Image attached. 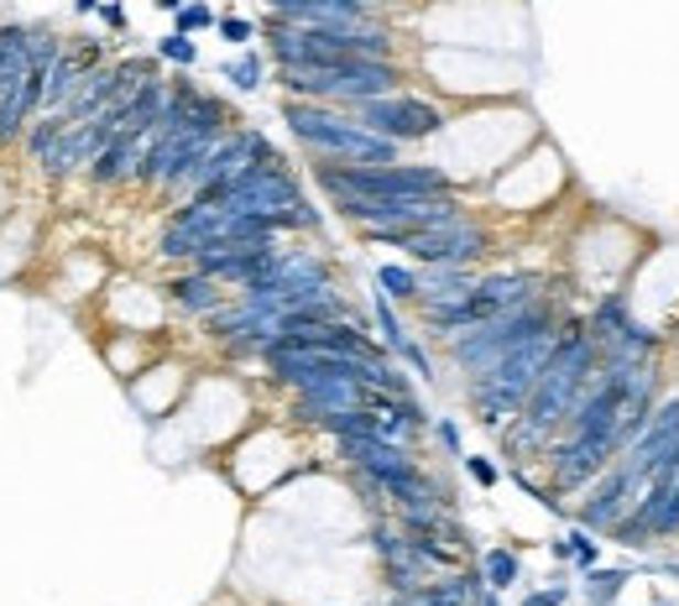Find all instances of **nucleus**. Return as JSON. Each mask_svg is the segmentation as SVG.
<instances>
[{
  "label": "nucleus",
  "mask_w": 679,
  "mask_h": 606,
  "mask_svg": "<svg viewBox=\"0 0 679 606\" xmlns=\"http://www.w3.org/2000/svg\"><path fill=\"white\" fill-rule=\"evenodd\" d=\"M314 183L324 199L335 194H360V199H434V194H460V183L434 167V162H335L309 158Z\"/></svg>",
  "instance_id": "7ed1b4c3"
},
{
  "label": "nucleus",
  "mask_w": 679,
  "mask_h": 606,
  "mask_svg": "<svg viewBox=\"0 0 679 606\" xmlns=\"http://www.w3.org/2000/svg\"><path fill=\"white\" fill-rule=\"evenodd\" d=\"M549 554H554V560H564V565H575L580 575L601 565V544H596V533H591V528H580V523L570 528V533H564L560 544H549Z\"/></svg>",
  "instance_id": "9d476101"
},
{
  "label": "nucleus",
  "mask_w": 679,
  "mask_h": 606,
  "mask_svg": "<svg viewBox=\"0 0 679 606\" xmlns=\"http://www.w3.org/2000/svg\"><path fill=\"white\" fill-rule=\"evenodd\" d=\"M434 440H440V445L450 450L455 461L465 455V450H460V424H455V419H434Z\"/></svg>",
  "instance_id": "412c9836"
},
{
  "label": "nucleus",
  "mask_w": 679,
  "mask_h": 606,
  "mask_svg": "<svg viewBox=\"0 0 679 606\" xmlns=\"http://www.w3.org/2000/svg\"><path fill=\"white\" fill-rule=\"evenodd\" d=\"M74 11H84V17H89V11H100V0H74Z\"/></svg>",
  "instance_id": "5701e85b"
},
{
  "label": "nucleus",
  "mask_w": 679,
  "mask_h": 606,
  "mask_svg": "<svg viewBox=\"0 0 679 606\" xmlns=\"http://www.w3.org/2000/svg\"><path fill=\"white\" fill-rule=\"evenodd\" d=\"M158 58L162 63H179V68H194V63H200V42L183 37V32H168V37L158 42Z\"/></svg>",
  "instance_id": "dca6fc26"
},
{
  "label": "nucleus",
  "mask_w": 679,
  "mask_h": 606,
  "mask_svg": "<svg viewBox=\"0 0 679 606\" xmlns=\"http://www.w3.org/2000/svg\"><path fill=\"white\" fill-rule=\"evenodd\" d=\"M560 324H564L560 293H539V299L518 303V309H507L497 320L460 329V335H450L444 345H450V361H455L465 377H481V371L492 361H502L513 345H522L528 335H539V329H560Z\"/></svg>",
  "instance_id": "39448f33"
},
{
  "label": "nucleus",
  "mask_w": 679,
  "mask_h": 606,
  "mask_svg": "<svg viewBox=\"0 0 679 606\" xmlns=\"http://www.w3.org/2000/svg\"><path fill=\"white\" fill-rule=\"evenodd\" d=\"M360 241L371 246H392V251H408V262L419 267H476L492 257V225H481L476 215L465 220H450V225H434V230H360Z\"/></svg>",
  "instance_id": "423d86ee"
},
{
  "label": "nucleus",
  "mask_w": 679,
  "mask_h": 606,
  "mask_svg": "<svg viewBox=\"0 0 679 606\" xmlns=\"http://www.w3.org/2000/svg\"><path fill=\"white\" fill-rule=\"evenodd\" d=\"M215 32H220L225 42H236V47H246V42L257 37V21H246V17H220V21H215Z\"/></svg>",
  "instance_id": "a211bd4d"
},
{
  "label": "nucleus",
  "mask_w": 679,
  "mask_h": 606,
  "mask_svg": "<svg viewBox=\"0 0 679 606\" xmlns=\"http://www.w3.org/2000/svg\"><path fill=\"white\" fill-rule=\"evenodd\" d=\"M596 377H601V350L591 340V329H585L580 314H564L560 340L549 350L528 403H522V413L513 424L502 429V455L507 461H543V450L560 440L564 419L575 413V403L591 392Z\"/></svg>",
  "instance_id": "f257e3e1"
},
{
  "label": "nucleus",
  "mask_w": 679,
  "mask_h": 606,
  "mask_svg": "<svg viewBox=\"0 0 679 606\" xmlns=\"http://www.w3.org/2000/svg\"><path fill=\"white\" fill-rule=\"evenodd\" d=\"M220 79H225V84H236L240 95H257L261 84H267V63H261L257 47H240L236 58H225V63H220Z\"/></svg>",
  "instance_id": "f8f14e48"
},
{
  "label": "nucleus",
  "mask_w": 679,
  "mask_h": 606,
  "mask_svg": "<svg viewBox=\"0 0 679 606\" xmlns=\"http://www.w3.org/2000/svg\"><path fill=\"white\" fill-rule=\"evenodd\" d=\"M215 11H209V6H204V0H183L179 11H173V32H183V37H194V32H209V26H215Z\"/></svg>",
  "instance_id": "2eb2a0df"
},
{
  "label": "nucleus",
  "mask_w": 679,
  "mask_h": 606,
  "mask_svg": "<svg viewBox=\"0 0 679 606\" xmlns=\"http://www.w3.org/2000/svg\"><path fill=\"white\" fill-rule=\"evenodd\" d=\"M371 314H377V329H381V345H387V356H402V350L413 345V335L402 329V320H398V309H392V299H387V293H377V299H371Z\"/></svg>",
  "instance_id": "4468645a"
},
{
  "label": "nucleus",
  "mask_w": 679,
  "mask_h": 606,
  "mask_svg": "<svg viewBox=\"0 0 679 606\" xmlns=\"http://www.w3.org/2000/svg\"><path fill=\"white\" fill-rule=\"evenodd\" d=\"M570 602V586H543V591H528L518 606H564Z\"/></svg>",
  "instance_id": "6ab92c4d"
},
{
  "label": "nucleus",
  "mask_w": 679,
  "mask_h": 606,
  "mask_svg": "<svg viewBox=\"0 0 679 606\" xmlns=\"http://www.w3.org/2000/svg\"><path fill=\"white\" fill-rule=\"evenodd\" d=\"M152 6H158V11H179L183 0H152Z\"/></svg>",
  "instance_id": "b1692460"
},
{
  "label": "nucleus",
  "mask_w": 679,
  "mask_h": 606,
  "mask_svg": "<svg viewBox=\"0 0 679 606\" xmlns=\"http://www.w3.org/2000/svg\"><path fill=\"white\" fill-rule=\"evenodd\" d=\"M402 84H408L402 58H335L278 68V89L288 100H324L340 110H356L360 100H377V95H398Z\"/></svg>",
  "instance_id": "f03ea898"
},
{
  "label": "nucleus",
  "mask_w": 679,
  "mask_h": 606,
  "mask_svg": "<svg viewBox=\"0 0 679 606\" xmlns=\"http://www.w3.org/2000/svg\"><path fill=\"white\" fill-rule=\"evenodd\" d=\"M633 575H638V570L633 565H596V570H585V602L591 606H612L622 596V591H627V581H633Z\"/></svg>",
  "instance_id": "9b49d317"
},
{
  "label": "nucleus",
  "mask_w": 679,
  "mask_h": 606,
  "mask_svg": "<svg viewBox=\"0 0 679 606\" xmlns=\"http://www.w3.org/2000/svg\"><path fill=\"white\" fill-rule=\"evenodd\" d=\"M654 606H669V602H654Z\"/></svg>",
  "instance_id": "393cba45"
},
{
  "label": "nucleus",
  "mask_w": 679,
  "mask_h": 606,
  "mask_svg": "<svg viewBox=\"0 0 679 606\" xmlns=\"http://www.w3.org/2000/svg\"><path fill=\"white\" fill-rule=\"evenodd\" d=\"M377 288L392 303H419V272H413V267H402V262H381L377 267Z\"/></svg>",
  "instance_id": "ddd939ff"
},
{
  "label": "nucleus",
  "mask_w": 679,
  "mask_h": 606,
  "mask_svg": "<svg viewBox=\"0 0 679 606\" xmlns=\"http://www.w3.org/2000/svg\"><path fill=\"white\" fill-rule=\"evenodd\" d=\"M282 121L293 131V142L309 147V158H335V162H402V147L366 131V126L324 100H288L282 95Z\"/></svg>",
  "instance_id": "20e7f679"
},
{
  "label": "nucleus",
  "mask_w": 679,
  "mask_h": 606,
  "mask_svg": "<svg viewBox=\"0 0 679 606\" xmlns=\"http://www.w3.org/2000/svg\"><path fill=\"white\" fill-rule=\"evenodd\" d=\"M366 131H377V137H387V142H429V137H440L444 126H450V116H444L434 100H423V95H408V89H398V95H377V100H360L356 110H351Z\"/></svg>",
  "instance_id": "0eeeda50"
},
{
  "label": "nucleus",
  "mask_w": 679,
  "mask_h": 606,
  "mask_svg": "<svg viewBox=\"0 0 679 606\" xmlns=\"http://www.w3.org/2000/svg\"><path fill=\"white\" fill-rule=\"evenodd\" d=\"M377 6H381V0H377Z\"/></svg>",
  "instance_id": "a878e982"
},
{
  "label": "nucleus",
  "mask_w": 679,
  "mask_h": 606,
  "mask_svg": "<svg viewBox=\"0 0 679 606\" xmlns=\"http://www.w3.org/2000/svg\"><path fill=\"white\" fill-rule=\"evenodd\" d=\"M100 21L110 26V32H126V11H120L116 0H105V6H100Z\"/></svg>",
  "instance_id": "4be33fe9"
},
{
  "label": "nucleus",
  "mask_w": 679,
  "mask_h": 606,
  "mask_svg": "<svg viewBox=\"0 0 679 606\" xmlns=\"http://www.w3.org/2000/svg\"><path fill=\"white\" fill-rule=\"evenodd\" d=\"M476 565H481L486 586L497 591V596H502V591H513V586L522 581V554H518V549H507V544H492V549H486V554L476 560Z\"/></svg>",
  "instance_id": "1a4fd4ad"
},
{
  "label": "nucleus",
  "mask_w": 679,
  "mask_h": 606,
  "mask_svg": "<svg viewBox=\"0 0 679 606\" xmlns=\"http://www.w3.org/2000/svg\"><path fill=\"white\" fill-rule=\"evenodd\" d=\"M664 539H679V476H675V491H669V507H664V523H659V544Z\"/></svg>",
  "instance_id": "aec40b11"
},
{
  "label": "nucleus",
  "mask_w": 679,
  "mask_h": 606,
  "mask_svg": "<svg viewBox=\"0 0 679 606\" xmlns=\"http://www.w3.org/2000/svg\"><path fill=\"white\" fill-rule=\"evenodd\" d=\"M162 293L173 299V309L194 314V320H204V314H215V309H225V303L236 299V293H225V283L204 278L200 267H183L179 278H168V288H162Z\"/></svg>",
  "instance_id": "6e6552de"
},
{
  "label": "nucleus",
  "mask_w": 679,
  "mask_h": 606,
  "mask_svg": "<svg viewBox=\"0 0 679 606\" xmlns=\"http://www.w3.org/2000/svg\"><path fill=\"white\" fill-rule=\"evenodd\" d=\"M460 461H465V476H471L476 486H486V491L502 481V465L492 461V455H460Z\"/></svg>",
  "instance_id": "f3484780"
}]
</instances>
